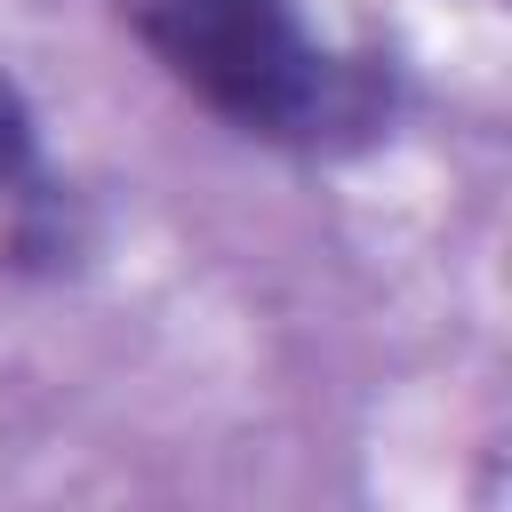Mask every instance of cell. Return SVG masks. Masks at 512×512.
Returning <instances> with one entry per match:
<instances>
[{
    "mask_svg": "<svg viewBox=\"0 0 512 512\" xmlns=\"http://www.w3.org/2000/svg\"><path fill=\"white\" fill-rule=\"evenodd\" d=\"M128 40L232 136L336 160L392 128V64L336 48L304 0H112Z\"/></svg>",
    "mask_w": 512,
    "mask_h": 512,
    "instance_id": "obj_1",
    "label": "cell"
},
{
    "mask_svg": "<svg viewBox=\"0 0 512 512\" xmlns=\"http://www.w3.org/2000/svg\"><path fill=\"white\" fill-rule=\"evenodd\" d=\"M32 184H48V160H40V112H32L24 80L0 64V208L24 200Z\"/></svg>",
    "mask_w": 512,
    "mask_h": 512,
    "instance_id": "obj_2",
    "label": "cell"
}]
</instances>
